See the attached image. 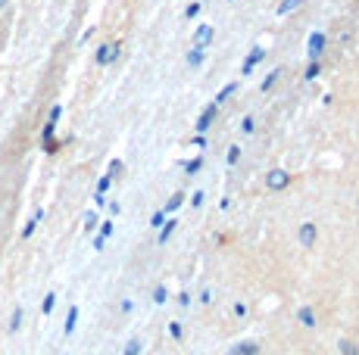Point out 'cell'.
I'll list each match as a JSON object with an SVG mask.
<instances>
[{
	"mask_svg": "<svg viewBox=\"0 0 359 355\" xmlns=\"http://www.w3.org/2000/svg\"><path fill=\"white\" fill-rule=\"evenodd\" d=\"M113 221H103V225H100V237H103V240H107V237H113Z\"/></svg>",
	"mask_w": 359,
	"mask_h": 355,
	"instance_id": "26",
	"label": "cell"
},
{
	"mask_svg": "<svg viewBox=\"0 0 359 355\" xmlns=\"http://www.w3.org/2000/svg\"><path fill=\"white\" fill-rule=\"evenodd\" d=\"M235 315H237V318L247 315V306H244V302H235Z\"/></svg>",
	"mask_w": 359,
	"mask_h": 355,
	"instance_id": "35",
	"label": "cell"
},
{
	"mask_svg": "<svg viewBox=\"0 0 359 355\" xmlns=\"http://www.w3.org/2000/svg\"><path fill=\"white\" fill-rule=\"evenodd\" d=\"M175 234V221H163V228H160V243L166 247V240Z\"/></svg>",
	"mask_w": 359,
	"mask_h": 355,
	"instance_id": "11",
	"label": "cell"
},
{
	"mask_svg": "<svg viewBox=\"0 0 359 355\" xmlns=\"http://www.w3.org/2000/svg\"><path fill=\"white\" fill-rule=\"evenodd\" d=\"M54 302H56V293H47V296H44V315H50V312H54Z\"/></svg>",
	"mask_w": 359,
	"mask_h": 355,
	"instance_id": "21",
	"label": "cell"
},
{
	"mask_svg": "<svg viewBox=\"0 0 359 355\" xmlns=\"http://www.w3.org/2000/svg\"><path fill=\"white\" fill-rule=\"evenodd\" d=\"M235 91H237V84H235V81H231V84H225L222 91H219V94H216V103H225L231 94H235Z\"/></svg>",
	"mask_w": 359,
	"mask_h": 355,
	"instance_id": "13",
	"label": "cell"
},
{
	"mask_svg": "<svg viewBox=\"0 0 359 355\" xmlns=\"http://www.w3.org/2000/svg\"><path fill=\"white\" fill-rule=\"evenodd\" d=\"M182 203H184V194H175L169 203H166V209H163V212H166V215H169V212H175V209L182 206Z\"/></svg>",
	"mask_w": 359,
	"mask_h": 355,
	"instance_id": "16",
	"label": "cell"
},
{
	"mask_svg": "<svg viewBox=\"0 0 359 355\" xmlns=\"http://www.w3.org/2000/svg\"><path fill=\"white\" fill-rule=\"evenodd\" d=\"M166 299H169V290H166V287H156V290H153V302H156V306H163Z\"/></svg>",
	"mask_w": 359,
	"mask_h": 355,
	"instance_id": "18",
	"label": "cell"
},
{
	"mask_svg": "<svg viewBox=\"0 0 359 355\" xmlns=\"http://www.w3.org/2000/svg\"><path fill=\"white\" fill-rule=\"evenodd\" d=\"M178 302H182V306H191V293H178Z\"/></svg>",
	"mask_w": 359,
	"mask_h": 355,
	"instance_id": "36",
	"label": "cell"
},
{
	"mask_svg": "<svg viewBox=\"0 0 359 355\" xmlns=\"http://www.w3.org/2000/svg\"><path fill=\"white\" fill-rule=\"evenodd\" d=\"M241 128H244V135H253V128H257V122H253L250 115H247V119H244V125H241Z\"/></svg>",
	"mask_w": 359,
	"mask_h": 355,
	"instance_id": "30",
	"label": "cell"
},
{
	"mask_svg": "<svg viewBox=\"0 0 359 355\" xmlns=\"http://www.w3.org/2000/svg\"><path fill=\"white\" fill-rule=\"evenodd\" d=\"M60 115H63V109H60V106L50 109V125H56V122H60Z\"/></svg>",
	"mask_w": 359,
	"mask_h": 355,
	"instance_id": "33",
	"label": "cell"
},
{
	"mask_svg": "<svg viewBox=\"0 0 359 355\" xmlns=\"http://www.w3.org/2000/svg\"><path fill=\"white\" fill-rule=\"evenodd\" d=\"M216 113H219V103H210V106L200 113V119H197V135H206L210 131V125H213V119H216Z\"/></svg>",
	"mask_w": 359,
	"mask_h": 355,
	"instance_id": "2",
	"label": "cell"
},
{
	"mask_svg": "<svg viewBox=\"0 0 359 355\" xmlns=\"http://www.w3.org/2000/svg\"><path fill=\"white\" fill-rule=\"evenodd\" d=\"M228 355H259V346L253 340H244V343H237Z\"/></svg>",
	"mask_w": 359,
	"mask_h": 355,
	"instance_id": "8",
	"label": "cell"
},
{
	"mask_svg": "<svg viewBox=\"0 0 359 355\" xmlns=\"http://www.w3.org/2000/svg\"><path fill=\"white\" fill-rule=\"evenodd\" d=\"M182 168H184V172H188V174H197V172H200V168H204V159H191V162H182Z\"/></svg>",
	"mask_w": 359,
	"mask_h": 355,
	"instance_id": "15",
	"label": "cell"
},
{
	"mask_svg": "<svg viewBox=\"0 0 359 355\" xmlns=\"http://www.w3.org/2000/svg\"><path fill=\"white\" fill-rule=\"evenodd\" d=\"M316 237H318V231H316V225H312V221L300 225V247H316Z\"/></svg>",
	"mask_w": 359,
	"mask_h": 355,
	"instance_id": "7",
	"label": "cell"
},
{
	"mask_svg": "<svg viewBox=\"0 0 359 355\" xmlns=\"http://www.w3.org/2000/svg\"><path fill=\"white\" fill-rule=\"evenodd\" d=\"M19 328H22V308H16V312H13V321H10V330L16 334Z\"/></svg>",
	"mask_w": 359,
	"mask_h": 355,
	"instance_id": "24",
	"label": "cell"
},
{
	"mask_svg": "<svg viewBox=\"0 0 359 355\" xmlns=\"http://www.w3.org/2000/svg\"><path fill=\"white\" fill-rule=\"evenodd\" d=\"M265 187H269L272 194L287 190V187H291V172H285V168H272V172L265 174Z\"/></svg>",
	"mask_w": 359,
	"mask_h": 355,
	"instance_id": "1",
	"label": "cell"
},
{
	"mask_svg": "<svg viewBox=\"0 0 359 355\" xmlns=\"http://www.w3.org/2000/svg\"><path fill=\"white\" fill-rule=\"evenodd\" d=\"M259 60H265V47H259V44H257V47L250 50V56L244 60V66H241V75H250V72H253V66H257Z\"/></svg>",
	"mask_w": 359,
	"mask_h": 355,
	"instance_id": "5",
	"label": "cell"
},
{
	"mask_svg": "<svg viewBox=\"0 0 359 355\" xmlns=\"http://www.w3.org/2000/svg\"><path fill=\"white\" fill-rule=\"evenodd\" d=\"M122 355H141V340H129V346H125Z\"/></svg>",
	"mask_w": 359,
	"mask_h": 355,
	"instance_id": "20",
	"label": "cell"
},
{
	"mask_svg": "<svg viewBox=\"0 0 359 355\" xmlns=\"http://www.w3.org/2000/svg\"><path fill=\"white\" fill-rule=\"evenodd\" d=\"M204 196H206V194H204V190H197V194H194V196H191V203H194V206H204Z\"/></svg>",
	"mask_w": 359,
	"mask_h": 355,
	"instance_id": "34",
	"label": "cell"
},
{
	"mask_svg": "<svg viewBox=\"0 0 359 355\" xmlns=\"http://www.w3.org/2000/svg\"><path fill=\"white\" fill-rule=\"evenodd\" d=\"M3 3H7V0H0V10H3Z\"/></svg>",
	"mask_w": 359,
	"mask_h": 355,
	"instance_id": "37",
	"label": "cell"
},
{
	"mask_svg": "<svg viewBox=\"0 0 359 355\" xmlns=\"http://www.w3.org/2000/svg\"><path fill=\"white\" fill-rule=\"evenodd\" d=\"M109 184H113V178H100V181H97V196H107V190H109Z\"/></svg>",
	"mask_w": 359,
	"mask_h": 355,
	"instance_id": "19",
	"label": "cell"
},
{
	"mask_svg": "<svg viewBox=\"0 0 359 355\" xmlns=\"http://www.w3.org/2000/svg\"><path fill=\"white\" fill-rule=\"evenodd\" d=\"M163 221H166V212H163V209H160V212H153L150 225H153V228H163Z\"/></svg>",
	"mask_w": 359,
	"mask_h": 355,
	"instance_id": "25",
	"label": "cell"
},
{
	"mask_svg": "<svg viewBox=\"0 0 359 355\" xmlns=\"http://www.w3.org/2000/svg\"><path fill=\"white\" fill-rule=\"evenodd\" d=\"M297 318H300V324H303V328H316V312H312L309 306H303L297 312Z\"/></svg>",
	"mask_w": 359,
	"mask_h": 355,
	"instance_id": "9",
	"label": "cell"
},
{
	"mask_svg": "<svg viewBox=\"0 0 359 355\" xmlns=\"http://www.w3.org/2000/svg\"><path fill=\"white\" fill-rule=\"evenodd\" d=\"M278 78H281V69H275V72H272L269 78L263 81V91H269V87H275V81H278Z\"/></svg>",
	"mask_w": 359,
	"mask_h": 355,
	"instance_id": "22",
	"label": "cell"
},
{
	"mask_svg": "<svg viewBox=\"0 0 359 355\" xmlns=\"http://www.w3.org/2000/svg\"><path fill=\"white\" fill-rule=\"evenodd\" d=\"M119 172H122V162H119V159H113V162H109V178H116V174H119Z\"/></svg>",
	"mask_w": 359,
	"mask_h": 355,
	"instance_id": "29",
	"label": "cell"
},
{
	"mask_svg": "<svg viewBox=\"0 0 359 355\" xmlns=\"http://www.w3.org/2000/svg\"><path fill=\"white\" fill-rule=\"evenodd\" d=\"M303 7V0H281V7H278V16H287L294 13V10Z\"/></svg>",
	"mask_w": 359,
	"mask_h": 355,
	"instance_id": "10",
	"label": "cell"
},
{
	"mask_svg": "<svg viewBox=\"0 0 359 355\" xmlns=\"http://www.w3.org/2000/svg\"><path fill=\"white\" fill-rule=\"evenodd\" d=\"M94 228H97V215L88 212V215H85V231H94Z\"/></svg>",
	"mask_w": 359,
	"mask_h": 355,
	"instance_id": "27",
	"label": "cell"
},
{
	"mask_svg": "<svg viewBox=\"0 0 359 355\" xmlns=\"http://www.w3.org/2000/svg\"><path fill=\"white\" fill-rule=\"evenodd\" d=\"M197 13H200V3H191V7L188 10H184V16H188V19H194V16Z\"/></svg>",
	"mask_w": 359,
	"mask_h": 355,
	"instance_id": "31",
	"label": "cell"
},
{
	"mask_svg": "<svg viewBox=\"0 0 359 355\" xmlns=\"http://www.w3.org/2000/svg\"><path fill=\"white\" fill-rule=\"evenodd\" d=\"M356 209H359V200H356Z\"/></svg>",
	"mask_w": 359,
	"mask_h": 355,
	"instance_id": "38",
	"label": "cell"
},
{
	"mask_svg": "<svg viewBox=\"0 0 359 355\" xmlns=\"http://www.w3.org/2000/svg\"><path fill=\"white\" fill-rule=\"evenodd\" d=\"M338 346H340V352H344V355H359V346L353 340H340Z\"/></svg>",
	"mask_w": 359,
	"mask_h": 355,
	"instance_id": "14",
	"label": "cell"
},
{
	"mask_svg": "<svg viewBox=\"0 0 359 355\" xmlns=\"http://www.w3.org/2000/svg\"><path fill=\"white\" fill-rule=\"evenodd\" d=\"M116 56H119V44H103V47L97 50V62H100V66L116 62Z\"/></svg>",
	"mask_w": 359,
	"mask_h": 355,
	"instance_id": "6",
	"label": "cell"
},
{
	"mask_svg": "<svg viewBox=\"0 0 359 355\" xmlns=\"http://www.w3.org/2000/svg\"><path fill=\"white\" fill-rule=\"evenodd\" d=\"M75 321H78V308L72 306V308H69V315H66V328H63V330H66V336L75 330Z\"/></svg>",
	"mask_w": 359,
	"mask_h": 355,
	"instance_id": "12",
	"label": "cell"
},
{
	"mask_svg": "<svg viewBox=\"0 0 359 355\" xmlns=\"http://www.w3.org/2000/svg\"><path fill=\"white\" fill-rule=\"evenodd\" d=\"M225 159H228V165H235V162L241 159V147H231V150H228V156H225Z\"/></svg>",
	"mask_w": 359,
	"mask_h": 355,
	"instance_id": "28",
	"label": "cell"
},
{
	"mask_svg": "<svg viewBox=\"0 0 359 355\" xmlns=\"http://www.w3.org/2000/svg\"><path fill=\"white\" fill-rule=\"evenodd\" d=\"M169 334L175 336V340H182V324H175V321H172V324H169Z\"/></svg>",
	"mask_w": 359,
	"mask_h": 355,
	"instance_id": "32",
	"label": "cell"
},
{
	"mask_svg": "<svg viewBox=\"0 0 359 355\" xmlns=\"http://www.w3.org/2000/svg\"><path fill=\"white\" fill-rule=\"evenodd\" d=\"M213 38H216V28H213V25H200L194 32V47L197 50H206L213 44Z\"/></svg>",
	"mask_w": 359,
	"mask_h": 355,
	"instance_id": "3",
	"label": "cell"
},
{
	"mask_svg": "<svg viewBox=\"0 0 359 355\" xmlns=\"http://www.w3.org/2000/svg\"><path fill=\"white\" fill-rule=\"evenodd\" d=\"M322 50H325V34L312 32L309 41H306V54H309V60H318V56H322Z\"/></svg>",
	"mask_w": 359,
	"mask_h": 355,
	"instance_id": "4",
	"label": "cell"
},
{
	"mask_svg": "<svg viewBox=\"0 0 359 355\" xmlns=\"http://www.w3.org/2000/svg\"><path fill=\"white\" fill-rule=\"evenodd\" d=\"M318 72H322V66H318V60H312V62H309V69H306V78H309V81H312V78H318Z\"/></svg>",
	"mask_w": 359,
	"mask_h": 355,
	"instance_id": "23",
	"label": "cell"
},
{
	"mask_svg": "<svg viewBox=\"0 0 359 355\" xmlns=\"http://www.w3.org/2000/svg\"><path fill=\"white\" fill-rule=\"evenodd\" d=\"M200 62H204V50H191V54H188V66H200Z\"/></svg>",
	"mask_w": 359,
	"mask_h": 355,
	"instance_id": "17",
	"label": "cell"
}]
</instances>
